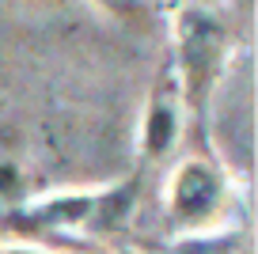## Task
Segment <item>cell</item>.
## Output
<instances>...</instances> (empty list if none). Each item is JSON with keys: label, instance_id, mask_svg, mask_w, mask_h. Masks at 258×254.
<instances>
[{"label": "cell", "instance_id": "cell-1", "mask_svg": "<svg viewBox=\"0 0 258 254\" xmlns=\"http://www.w3.org/2000/svg\"><path fill=\"white\" fill-rule=\"evenodd\" d=\"M228 49V34L209 12L186 8L178 16V69H182V91L194 110H202L209 88L220 72Z\"/></svg>", "mask_w": 258, "mask_h": 254}, {"label": "cell", "instance_id": "cell-2", "mask_svg": "<svg viewBox=\"0 0 258 254\" xmlns=\"http://www.w3.org/2000/svg\"><path fill=\"white\" fill-rule=\"evenodd\" d=\"M220 198V182L205 163H186L175 175V190H171V209L175 216L190 220V216H205Z\"/></svg>", "mask_w": 258, "mask_h": 254}, {"label": "cell", "instance_id": "cell-3", "mask_svg": "<svg viewBox=\"0 0 258 254\" xmlns=\"http://www.w3.org/2000/svg\"><path fill=\"white\" fill-rule=\"evenodd\" d=\"M91 209H95V198H64V201H53V205L34 209V213L12 216L8 224H19V228H53V224H76V220H88Z\"/></svg>", "mask_w": 258, "mask_h": 254}, {"label": "cell", "instance_id": "cell-4", "mask_svg": "<svg viewBox=\"0 0 258 254\" xmlns=\"http://www.w3.org/2000/svg\"><path fill=\"white\" fill-rule=\"evenodd\" d=\"M175 133H178L175 103H171V95L156 91L152 110H148V125H145V152L148 156H163V152L175 144Z\"/></svg>", "mask_w": 258, "mask_h": 254}, {"label": "cell", "instance_id": "cell-5", "mask_svg": "<svg viewBox=\"0 0 258 254\" xmlns=\"http://www.w3.org/2000/svg\"><path fill=\"white\" fill-rule=\"evenodd\" d=\"M133 194H137V182H125L121 190H114V194H106L103 201H95L99 213L91 216V224H95V228H118V224L125 220L129 205H133Z\"/></svg>", "mask_w": 258, "mask_h": 254}, {"label": "cell", "instance_id": "cell-6", "mask_svg": "<svg viewBox=\"0 0 258 254\" xmlns=\"http://www.w3.org/2000/svg\"><path fill=\"white\" fill-rule=\"evenodd\" d=\"M16 182H19L16 167H12V163H0V198H4V194H12V190H16Z\"/></svg>", "mask_w": 258, "mask_h": 254}, {"label": "cell", "instance_id": "cell-7", "mask_svg": "<svg viewBox=\"0 0 258 254\" xmlns=\"http://www.w3.org/2000/svg\"><path fill=\"white\" fill-rule=\"evenodd\" d=\"M4 254H31V250H4Z\"/></svg>", "mask_w": 258, "mask_h": 254}]
</instances>
